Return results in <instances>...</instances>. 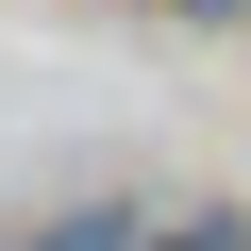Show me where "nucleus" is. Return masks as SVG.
Returning <instances> with one entry per match:
<instances>
[{"label": "nucleus", "instance_id": "obj_1", "mask_svg": "<svg viewBox=\"0 0 251 251\" xmlns=\"http://www.w3.org/2000/svg\"><path fill=\"white\" fill-rule=\"evenodd\" d=\"M134 251H251V218H184V234H134Z\"/></svg>", "mask_w": 251, "mask_h": 251}, {"label": "nucleus", "instance_id": "obj_2", "mask_svg": "<svg viewBox=\"0 0 251 251\" xmlns=\"http://www.w3.org/2000/svg\"><path fill=\"white\" fill-rule=\"evenodd\" d=\"M50 251H134V218H67V234H50Z\"/></svg>", "mask_w": 251, "mask_h": 251}, {"label": "nucleus", "instance_id": "obj_3", "mask_svg": "<svg viewBox=\"0 0 251 251\" xmlns=\"http://www.w3.org/2000/svg\"><path fill=\"white\" fill-rule=\"evenodd\" d=\"M168 17H234V0H168Z\"/></svg>", "mask_w": 251, "mask_h": 251}]
</instances>
